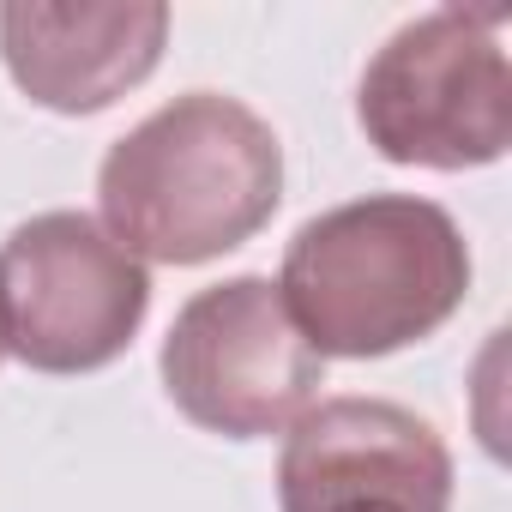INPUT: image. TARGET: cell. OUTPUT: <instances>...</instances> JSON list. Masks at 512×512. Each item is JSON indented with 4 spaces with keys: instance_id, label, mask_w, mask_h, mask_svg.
<instances>
[{
    "instance_id": "obj_1",
    "label": "cell",
    "mask_w": 512,
    "mask_h": 512,
    "mask_svg": "<svg viewBox=\"0 0 512 512\" xmlns=\"http://www.w3.org/2000/svg\"><path fill=\"white\" fill-rule=\"evenodd\" d=\"M278 296L320 362H374L434 338L464 308L470 247L446 205L368 193L290 235Z\"/></svg>"
},
{
    "instance_id": "obj_2",
    "label": "cell",
    "mask_w": 512,
    "mask_h": 512,
    "mask_svg": "<svg viewBox=\"0 0 512 512\" xmlns=\"http://www.w3.org/2000/svg\"><path fill=\"white\" fill-rule=\"evenodd\" d=\"M284 199V145L241 97L187 91L109 145L97 169L103 229L157 266H205L253 241Z\"/></svg>"
},
{
    "instance_id": "obj_3",
    "label": "cell",
    "mask_w": 512,
    "mask_h": 512,
    "mask_svg": "<svg viewBox=\"0 0 512 512\" xmlns=\"http://www.w3.org/2000/svg\"><path fill=\"white\" fill-rule=\"evenodd\" d=\"M506 7H434L398 25L356 85V121L386 163L482 169L512 145Z\"/></svg>"
},
{
    "instance_id": "obj_4",
    "label": "cell",
    "mask_w": 512,
    "mask_h": 512,
    "mask_svg": "<svg viewBox=\"0 0 512 512\" xmlns=\"http://www.w3.org/2000/svg\"><path fill=\"white\" fill-rule=\"evenodd\" d=\"M145 308L151 272L85 211H43L0 241V350L37 374L109 368Z\"/></svg>"
},
{
    "instance_id": "obj_5",
    "label": "cell",
    "mask_w": 512,
    "mask_h": 512,
    "mask_svg": "<svg viewBox=\"0 0 512 512\" xmlns=\"http://www.w3.org/2000/svg\"><path fill=\"white\" fill-rule=\"evenodd\" d=\"M157 368L169 404L223 440L284 434L326 386V362L308 350L278 284L260 272L187 296Z\"/></svg>"
},
{
    "instance_id": "obj_6",
    "label": "cell",
    "mask_w": 512,
    "mask_h": 512,
    "mask_svg": "<svg viewBox=\"0 0 512 512\" xmlns=\"http://www.w3.org/2000/svg\"><path fill=\"white\" fill-rule=\"evenodd\" d=\"M284 512H452L440 428L392 398H320L278 452Z\"/></svg>"
},
{
    "instance_id": "obj_7",
    "label": "cell",
    "mask_w": 512,
    "mask_h": 512,
    "mask_svg": "<svg viewBox=\"0 0 512 512\" xmlns=\"http://www.w3.org/2000/svg\"><path fill=\"white\" fill-rule=\"evenodd\" d=\"M169 43L163 0L121 7H55V0H7L0 7V61L13 85L55 115H97L151 79Z\"/></svg>"
},
{
    "instance_id": "obj_8",
    "label": "cell",
    "mask_w": 512,
    "mask_h": 512,
    "mask_svg": "<svg viewBox=\"0 0 512 512\" xmlns=\"http://www.w3.org/2000/svg\"><path fill=\"white\" fill-rule=\"evenodd\" d=\"M0 356H7V350H0Z\"/></svg>"
}]
</instances>
